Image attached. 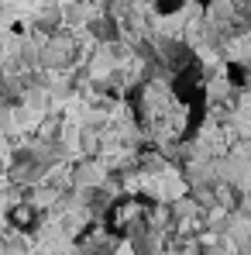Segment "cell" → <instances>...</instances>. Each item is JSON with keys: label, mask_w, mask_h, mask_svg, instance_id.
I'll use <instances>...</instances> for the list:
<instances>
[{"label": "cell", "mask_w": 251, "mask_h": 255, "mask_svg": "<svg viewBox=\"0 0 251 255\" xmlns=\"http://www.w3.org/2000/svg\"><path fill=\"white\" fill-rule=\"evenodd\" d=\"M152 214H155L152 200H145V197H121L103 214V231L114 235V238H131V235H138V231H145L152 224Z\"/></svg>", "instance_id": "1"}, {"label": "cell", "mask_w": 251, "mask_h": 255, "mask_svg": "<svg viewBox=\"0 0 251 255\" xmlns=\"http://www.w3.org/2000/svg\"><path fill=\"white\" fill-rule=\"evenodd\" d=\"M7 221H10L17 231L31 235V231L42 224V211H38V207H31V204H14V207L7 211Z\"/></svg>", "instance_id": "2"}, {"label": "cell", "mask_w": 251, "mask_h": 255, "mask_svg": "<svg viewBox=\"0 0 251 255\" xmlns=\"http://www.w3.org/2000/svg\"><path fill=\"white\" fill-rule=\"evenodd\" d=\"M182 7V0H155V10L159 14H175Z\"/></svg>", "instance_id": "3"}, {"label": "cell", "mask_w": 251, "mask_h": 255, "mask_svg": "<svg viewBox=\"0 0 251 255\" xmlns=\"http://www.w3.org/2000/svg\"><path fill=\"white\" fill-rule=\"evenodd\" d=\"M231 80H234V83H248V76H245V66H234V62H231Z\"/></svg>", "instance_id": "4"}]
</instances>
